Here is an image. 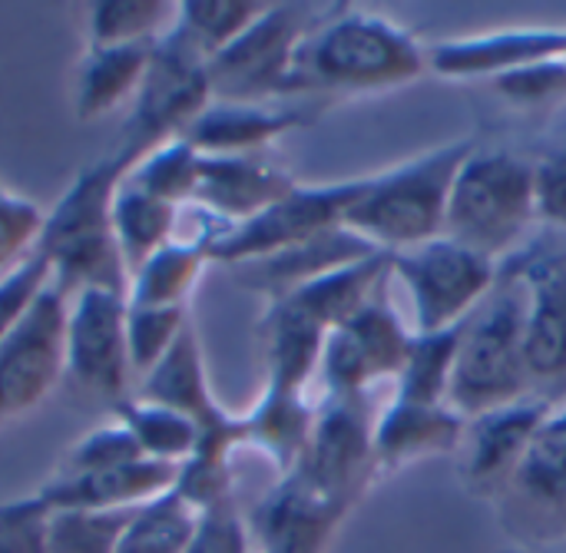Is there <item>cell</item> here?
I'll return each instance as SVG.
<instances>
[{
  "mask_svg": "<svg viewBox=\"0 0 566 553\" xmlns=\"http://www.w3.org/2000/svg\"><path fill=\"white\" fill-rule=\"evenodd\" d=\"M431 73L421 40L368 10L335 3L302 40L282 96H355L398 90Z\"/></svg>",
  "mask_w": 566,
  "mask_h": 553,
  "instance_id": "1",
  "label": "cell"
},
{
  "mask_svg": "<svg viewBox=\"0 0 566 553\" xmlns=\"http://www.w3.org/2000/svg\"><path fill=\"white\" fill-rule=\"evenodd\" d=\"M136 159L133 149L116 143L106 156L80 169L56 206L43 212L36 252L50 259L53 285L66 299L90 285L126 292L129 275L113 232V196Z\"/></svg>",
  "mask_w": 566,
  "mask_h": 553,
  "instance_id": "2",
  "label": "cell"
},
{
  "mask_svg": "<svg viewBox=\"0 0 566 553\" xmlns=\"http://www.w3.org/2000/svg\"><path fill=\"white\" fill-rule=\"evenodd\" d=\"M474 149V139H451L401 166L368 176L365 192L345 216V229L391 255L444 236L454 179Z\"/></svg>",
  "mask_w": 566,
  "mask_h": 553,
  "instance_id": "3",
  "label": "cell"
},
{
  "mask_svg": "<svg viewBox=\"0 0 566 553\" xmlns=\"http://www.w3.org/2000/svg\"><path fill=\"white\" fill-rule=\"evenodd\" d=\"M531 395L537 388L524 348V289L501 262L494 292L461 325L448 405L471 421Z\"/></svg>",
  "mask_w": 566,
  "mask_h": 553,
  "instance_id": "4",
  "label": "cell"
},
{
  "mask_svg": "<svg viewBox=\"0 0 566 553\" xmlns=\"http://www.w3.org/2000/svg\"><path fill=\"white\" fill-rule=\"evenodd\" d=\"M534 219V163L507 149H474L454 179L444 236L501 265Z\"/></svg>",
  "mask_w": 566,
  "mask_h": 553,
  "instance_id": "5",
  "label": "cell"
},
{
  "mask_svg": "<svg viewBox=\"0 0 566 553\" xmlns=\"http://www.w3.org/2000/svg\"><path fill=\"white\" fill-rule=\"evenodd\" d=\"M332 13L318 3H269L265 13L209 60V90L222 103H272L285 93V80L302 40Z\"/></svg>",
  "mask_w": 566,
  "mask_h": 553,
  "instance_id": "6",
  "label": "cell"
},
{
  "mask_svg": "<svg viewBox=\"0 0 566 553\" xmlns=\"http://www.w3.org/2000/svg\"><path fill=\"white\" fill-rule=\"evenodd\" d=\"M501 531L517 551L566 544V398L554 405L511 481L491 501Z\"/></svg>",
  "mask_w": 566,
  "mask_h": 553,
  "instance_id": "7",
  "label": "cell"
},
{
  "mask_svg": "<svg viewBox=\"0 0 566 553\" xmlns=\"http://www.w3.org/2000/svg\"><path fill=\"white\" fill-rule=\"evenodd\" d=\"M497 275V262L458 246L448 236L391 255V279H398L411 295L418 335L464 325L494 292Z\"/></svg>",
  "mask_w": 566,
  "mask_h": 553,
  "instance_id": "8",
  "label": "cell"
},
{
  "mask_svg": "<svg viewBox=\"0 0 566 553\" xmlns=\"http://www.w3.org/2000/svg\"><path fill=\"white\" fill-rule=\"evenodd\" d=\"M209 103V56L172 20V27L153 43V60L133 103V116L116 143L146 156L149 149L182 136Z\"/></svg>",
  "mask_w": 566,
  "mask_h": 553,
  "instance_id": "9",
  "label": "cell"
},
{
  "mask_svg": "<svg viewBox=\"0 0 566 553\" xmlns=\"http://www.w3.org/2000/svg\"><path fill=\"white\" fill-rule=\"evenodd\" d=\"M375 425V395H325L315 408V425L305 455L292 471L302 474L325 498L355 511L378 481Z\"/></svg>",
  "mask_w": 566,
  "mask_h": 553,
  "instance_id": "10",
  "label": "cell"
},
{
  "mask_svg": "<svg viewBox=\"0 0 566 553\" xmlns=\"http://www.w3.org/2000/svg\"><path fill=\"white\" fill-rule=\"evenodd\" d=\"M368 176L361 179H342V182H322V186H298L282 196L275 206H269L262 216L226 229L212 246L209 259L226 262L232 269L262 262L272 255H282L289 249H298L325 232H335L345 226L348 209L365 192Z\"/></svg>",
  "mask_w": 566,
  "mask_h": 553,
  "instance_id": "11",
  "label": "cell"
},
{
  "mask_svg": "<svg viewBox=\"0 0 566 553\" xmlns=\"http://www.w3.org/2000/svg\"><path fill=\"white\" fill-rule=\"evenodd\" d=\"M411 345L415 332L405 325L391 302V289L385 285L358 315L328 332L318 365L325 395H371L378 382H398Z\"/></svg>",
  "mask_w": 566,
  "mask_h": 553,
  "instance_id": "12",
  "label": "cell"
},
{
  "mask_svg": "<svg viewBox=\"0 0 566 553\" xmlns=\"http://www.w3.org/2000/svg\"><path fill=\"white\" fill-rule=\"evenodd\" d=\"M524 289V348L534 388L566 385V239L551 232L504 262Z\"/></svg>",
  "mask_w": 566,
  "mask_h": 553,
  "instance_id": "13",
  "label": "cell"
},
{
  "mask_svg": "<svg viewBox=\"0 0 566 553\" xmlns=\"http://www.w3.org/2000/svg\"><path fill=\"white\" fill-rule=\"evenodd\" d=\"M126 292L90 285L66 302V378L86 395L123 401L129 372L126 352Z\"/></svg>",
  "mask_w": 566,
  "mask_h": 553,
  "instance_id": "14",
  "label": "cell"
},
{
  "mask_svg": "<svg viewBox=\"0 0 566 553\" xmlns=\"http://www.w3.org/2000/svg\"><path fill=\"white\" fill-rule=\"evenodd\" d=\"M66 292L50 285L0 342V425L33 411L66 378Z\"/></svg>",
  "mask_w": 566,
  "mask_h": 553,
  "instance_id": "15",
  "label": "cell"
},
{
  "mask_svg": "<svg viewBox=\"0 0 566 553\" xmlns=\"http://www.w3.org/2000/svg\"><path fill=\"white\" fill-rule=\"evenodd\" d=\"M348 508L315 491L302 474L289 471L249 514V541L255 553H328L348 521Z\"/></svg>",
  "mask_w": 566,
  "mask_h": 553,
  "instance_id": "16",
  "label": "cell"
},
{
  "mask_svg": "<svg viewBox=\"0 0 566 553\" xmlns=\"http://www.w3.org/2000/svg\"><path fill=\"white\" fill-rule=\"evenodd\" d=\"M557 398L551 395H531L514 405L494 408L481 418H471L464 428V484L484 498L494 501L497 491L511 481L517 465L524 461L527 448L534 445L537 431L551 418Z\"/></svg>",
  "mask_w": 566,
  "mask_h": 553,
  "instance_id": "17",
  "label": "cell"
},
{
  "mask_svg": "<svg viewBox=\"0 0 566 553\" xmlns=\"http://www.w3.org/2000/svg\"><path fill=\"white\" fill-rule=\"evenodd\" d=\"M566 56V27H521L441 40L428 50V66L444 80H501Z\"/></svg>",
  "mask_w": 566,
  "mask_h": 553,
  "instance_id": "18",
  "label": "cell"
},
{
  "mask_svg": "<svg viewBox=\"0 0 566 553\" xmlns=\"http://www.w3.org/2000/svg\"><path fill=\"white\" fill-rule=\"evenodd\" d=\"M292 189H295V179L275 163L262 159L259 153L255 156H206L202 153L196 192L186 209L209 216L222 229H235L262 216Z\"/></svg>",
  "mask_w": 566,
  "mask_h": 553,
  "instance_id": "19",
  "label": "cell"
},
{
  "mask_svg": "<svg viewBox=\"0 0 566 553\" xmlns=\"http://www.w3.org/2000/svg\"><path fill=\"white\" fill-rule=\"evenodd\" d=\"M179 468L166 461H133L93 474H53L40 491L46 514L56 511H129L176 488Z\"/></svg>",
  "mask_w": 566,
  "mask_h": 553,
  "instance_id": "20",
  "label": "cell"
},
{
  "mask_svg": "<svg viewBox=\"0 0 566 553\" xmlns=\"http://www.w3.org/2000/svg\"><path fill=\"white\" fill-rule=\"evenodd\" d=\"M468 421L451 405H411L391 398L375 425V468L398 474L408 465L458 455Z\"/></svg>",
  "mask_w": 566,
  "mask_h": 553,
  "instance_id": "21",
  "label": "cell"
},
{
  "mask_svg": "<svg viewBox=\"0 0 566 553\" xmlns=\"http://www.w3.org/2000/svg\"><path fill=\"white\" fill-rule=\"evenodd\" d=\"M312 113L302 106L275 103H222L212 100L182 133L206 156H255L289 129L308 123Z\"/></svg>",
  "mask_w": 566,
  "mask_h": 553,
  "instance_id": "22",
  "label": "cell"
},
{
  "mask_svg": "<svg viewBox=\"0 0 566 553\" xmlns=\"http://www.w3.org/2000/svg\"><path fill=\"white\" fill-rule=\"evenodd\" d=\"M325 338L328 332L315 319H308L302 309H295L289 299L269 302L259 322V342H262V362H265L262 388L282 392V395H305L308 382L318 375Z\"/></svg>",
  "mask_w": 566,
  "mask_h": 553,
  "instance_id": "23",
  "label": "cell"
},
{
  "mask_svg": "<svg viewBox=\"0 0 566 553\" xmlns=\"http://www.w3.org/2000/svg\"><path fill=\"white\" fill-rule=\"evenodd\" d=\"M139 398L186 415L199 431H206V428H212L232 415L212 395L206 355H202V345H199L192 322L182 328V335L166 352V358L139 382Z\"/></svg>",
  "mask_w": 566,
  "mask_h": 553,
  "instance_id": "24",
  "label": "cell"
},
{
  "mask_svg": "<svg viewBox=\"0 0 566 553\" xmlns=\"http://www.w3.org/2000/svg\"><path fill=\"white\" fill-rule=\"evenodd\" d=\"M153 43H113V46H90L76 63V90H73V113L80 123H93L119 109L123 103H136L139 86L146 80Z\"/></svg>",
  "mask_w": 566,
  "mask_h": 553,
  "instance_id": "25",
  "label": "cell"
},
{
  "mask_svg": "<svg viewBox=\"0 0 566 553\" xmlns=\"http://www.w3.org/2000/svg\"><path fill=\"white\" fill-rule=\"evenodd\" d=\"M222 226L202 219V229L192 239H172L159 252H153L126 282V302L133 309H186L196 282L202 279L209 259V246Z\"/></svg>",
  "mask_w": 566,
  "mask_h": 553,
  "instance_id": "26",
  "label": "cell"
},
{
  "mask_svg": "<svg viewBox=\"0 0 566 553\" xmlns=\"http://www.w3.org/2000/svg\"><path fill=\"white\" fill-rule=\"evenodd\" d=\"M371 252H381V249H371L368 242H361L355 232H348L345 226L335 229V232H325L298 249H289L282 255H272V259H262V262H249V265H239L235 269V279L252 289V292H262L269 295V302L275 299H285L289 292L302 289L305 282L338 269V265H348L355 259H365Z\"/></svg>",
  "mask_w": 566,
  "mask_h": 553,
  "instance_id": "27",
  "label": "cell"
},
{
  "mask_svg": "<svg viewBox=\"0 0 566 553\" xmlns=\"http://www.w3.org/2000/svg\"><path fill=\"white\" fill-rule=\"evenodd\" d=\"M388 282H391V252H371L365 259H355L348 265H338L305 282L285 299L295 309H302L308 319H315L325 332H332L345 325L352 315H358Z\"/></svg>",
  "mask_w": 566,
  "mask_h": 553,
  "instance_id": "28",
  "label": "cell"
},
{
  "mask_svg": "<svg viewBox=\"0 0 566 553\" xmlns=\"http://www.w3.org/2000/svg\"><path fill=\"white\" fill-rule=\"evenodd\" d=\"M312 425L315 405L308 395H282L262 388L259 401L242 415V448L262 451L282 478L302 461Z\"/></svg>",
  "mask_w": 566,
  "mask_h": 553,
  "instance_id": "29",
  "label": "cell"
},
{
  "mask_svg": "<svg viewBox=\"0 0 566 553\" xmlns=\"http://www.w3.org/2000/svg\"><path fill=\"white\" fill-rule=\"evenodd\" d=\"M179 222H182L179 206H169L123 179L113 196V232L126 275H133L153 252L169 246L179 232Z\"/></svg>",
  "mask_w": 566,
  "mask_h": 553,
  "instance_id": "30",
  "label": "cell"
},
{
  "mask_svg": "<svg viewBox=\"0 0 566 553\" xmlns=\"http://www.w3.org/2000/svg\"><path fill=\"white\" fill-rule=\"evenodd\" d=\"M113 418L136 438L143 458L149 461H166V465H182L199 445V428L163 405L143 401V398H123L113 405Z\"/></svg>",
  "mask_w": 566,
  "mask_h": 553,
  "instance_id": "31",
  "label": "cell"
},
{
  "mask_svg": "<svg viewBox=\"0 0 566 553\" xmlns=\"http://www.w3.org/2000/svg\"><path fill=\"white\" fill-rule=\"evenodd\" d=\"M199 511L172 491L139 504L116 544V553H186L196 528Z\"/></svg>",
  "mask_w": 566,
  "mask_h": 553,
  "instance_id": "32",
  "label": "cell"
},
{
  "mask_svg": "<svg viewBox=\"0 0 566 553\" xmlns=\"http://www.w3.org/2000/svg\"><path fill=\"white\" fill-rule=\"evenodd\" d=\"M458 345H461V325L434 335L415 332L411 355L395 382V398L411 405H448Z\"/></svg>",
  "mask_w": 566,
  "mask_h": 553,
  "instance_id": "33",
  "label": "cell"
},
{
  "mask_svg": "<svg viewBox=\"0 0 566 553\" xmlns=\"http://www.w3.org/2000/svg\"><path fill=\"white\" fill-rule=\"evenodd\" d=\"M176 20L169 0H96L86 7V43H149L159 40Z\"/></svg>",
  "mask_w": 566,
  "mask_h": 553,
  "instance_id": "34",
  "label": "cell"
},
{
  "mask_svg": "<svg viewBox=\"0 0 566 553\" xmlns=\"http://www.w3.org/2000/svg\"><path fill=\"white\" fill-rule=\"evenodd\" d=\"M199 159H202V153L192 143H186L182 136H176V139L149 149L146 156H139L123 179L169 206L186 209L196 192Z\"/></svg>",
  "mask_w": 566,
  "mask_h": 553,
  "instance_id": "35",
  "label": "cell"
},
{
  "mask_svg": "<svg viewBox=\"0 0 566 553\" xmlns=\"http://www.w3.org/2000/svg\"><path fill=\"white\" fill-rule=\"evenodd\" d=\"M269 3L259 0H186L176 3V27L212 60L242 36Z\"/></svg>",
  "mask_w": 566,
  "mask_h": 553,
  "instance_id": "36",
  "label": "cell"
},
{
  "mask_svg": "<svg viewBox=\"0 0 566 553\" xmlns=\"http://www.w3.org/2000/svg\"><path fill=\"white\" fill-rule=\"evenodd\" d=\"M129 511H56L46 518V553H116Z\"/></svg>",
  "mask_w": 566,
  "mask_h": 553,
  "instance_id": "37",
  "label": "cell"
},
{
  "mask_svg": "<svg viewBox=\"0 0 566 553\" xmlns=\"http://www.w3.org/2000/svg\"><path fill=\"white\" fill-rule=\"evenodd\" d=\"M189 325L186 309H133L126 312V352L133 378H146L166 352L176 345L182 328Z\"/></svg>",
  "mask_w": 566,
  "mask_h": 553,
  "instance_id": "38",
  "label": "cell"
},
{
  "mask_svg": "<svg viewBox=\"0 0 566 553\" xmlns=\"http://www.w3.org/2000/svg\"><path fill=\"white\" fill-rule=\"evenodd\" d=\"M50 285H53V265L36 249L0 275V342L30 315V309L40 302V295Z\"/></svg>",
  "mask_w": 566,
  "mask_h": 553,
  "instance_id": "39",
  "label": "cell"
},
{
  "mask_svg": "<svg viewBox=\"0 0 566 553\" xmlns=\"http://www.w3.org/2000/svg\"><path fill=\"white\" fill-rule=\"evenodd\" d=\"M143 461V451L136 445V438L119 425H103L93 428L90 435H83L60 461L56 474H93V471H109V468H123Z\"/></svg>",
  "mask_w": 566,
  "mask_h": 553,
  "instance_id": "40",
  "label": "cell"
},
{
  "mask_svg": "<svg viewBox=\"0 0 566 553\" xmlns=\"http://www.w3.org/2000/svg\"><path fill=\"white\" fill-rule=\"evenodd\" d=\"M40 229L43 209L33 199L0 186V275L36 249Z\"/></svg>",
  "mask_w": 566,
  "mask_h": 553,
  "instance_id": "41",
  "label": "cell"
},
{
  "mask_svg": "<svg viewBox=\"0 0 566 553\" xmlns=\"http://www.w3.org/2000/svg\"><path fill=\"white\" fill-rule=\"evenodd\" d=\"M491 86L521 109H554L566 103V56H557L524 73L501 76Z\"/></svg>",
  "mask_w": 566,
  "mask_h": 553,
  "instance_id": "42",
  "label": "cell"
},
{
  "mask_svg": "<svg viewBox=\"0 0 566 553\" xmlns=\"http://www.w3.org/2000/svg\"><path fill=\"white\" fill-rule=\"evenodd\" d=\"M46 508L36 494L0 504V553H46Z\"/></svg>",
  "mask_w": 566,
  "mask_h": 553,
  "instance_id": "43",
  "label": "cell"
},
{
  "mask_svg": "<svg viewBox=\"0 0 566 553\" xmlns=\"http://www.w3.org/2000/svg\"><path fill=\"white\" fill-rule=\"evenodd\" d=\"M534 202L537 219L566 239V143L534 163Z\"/></svg>",
  "mask_w": 566,
  "mask_h": 553,
  "instance_id": "44",
  "label": "cell"
},
{
  "mask_svg": "<svg viewBox=\"0 0 566 553\" xmlns=\"http://www.w3.org/2000/svg\"><path fill=\"white\" fill-rule=\"evenodd\" d=\"M186 553H255L235 501H222L199 518L196 538Z\"/></svg>",
  "mask_w": 566,
  "mask_h": 553,
  "instance_id": "45",
  "label": "cell"
},
{
  "mask_svg": "<svg viewBox=\"0 0 566 553\" xmlns=\"http://www.w3.org/2000/svg\"><path fill=\"white\" fill-rule=\"evenodd\" d=\"M514 553H566V551H560V547H557V551H514Z\"/></svg>",
  "mask_w": 566,
  "mask_h": 553,
  "instance_id": "46",
  "label": "cell"
}]
</instances>
